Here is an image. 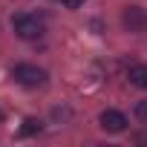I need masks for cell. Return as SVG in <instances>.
Listing matches in <instances>:
<instances>
[{"mask_svg":"<svg viewBox=\"0 0 147 147\" xmlns=\"http://www.w3.org/2000/svg\"><path fill=\"white\" fill-rule=\"evenodd\" d=\"M38 130H40V121H38V118H26V121H23V127H20V133H23V136H32V133H38Z\"/></svg>","mask_w":147,"mask_h":147,"instance_id":"cell-6","label":"cell"},{"mask_svg":"<svg viewBox=\"0 0 147 147\" xmlns=\"http://www.w3.org/2000/svg\"><path fill=\"white\" fill-rule=\"evenodd\" d=\"M127 78H130V84H133V87L147 90V66H141V63H138V66H133Z\"/></svg>","mask_w":147,"mask_h":147,"instance_id":"cell-5","label":"cell"},{"mask_svg":"<svg viewBox=\"0 0 147 147\" xmlns=\"http://www.w3.org/2000/svg\"><path fill=\"white\" fill-rule=\"evenodd\" d=\"M124 23L130 26V32H141V29L147 26V18H144L141 9H127V12H124Z\"/></svg>","mask_w":147,"mask_h":147,"instance_id":"cell-4","label":"cell"},{"mask_svg":"<svg viewBox=\"0 0 147 147\" xmlns=\"http://www.w3.org/2000/svg\"><path fill=\"white\" fill-rule=\"evenodd\" d=\"M141 141H144V144H147V136H144V138H141Z\"/></svg>","mask_w":147,"mask_h":147,"instance_id":"cell-10","label":"cell"},{"mask_svg":"<svg viewBox=\"0 0 147 147\" xmlns=\"http://www.w3.org/2000/svg\"><path fill=\"white\" fill-rule=\"evenodd\" d=\"M12 78L23 87H43L46 84V72L40 66H32V63H18L12 69Z\"/></svg>","mask_w":147,"mask_h":147,"instance_id":"cell-2","label":"cell"},{"mask_svg":"<svg viewBox=\"0 0 147 147\" xmlns=\"http://www.w3.org/2000/svg\"><path fill=\"white\" fill-rule=\"evenodd\" d=\"M136 118L147 124V101H138V104H136Z\"/></svg>","mask_w":147,"mask_h":147,"instance_id":"cell-7","label":"cell"},{"mask_svg":"<svg viewBox=\"0 0 147 147\" xmlns=\"http://www.w3.org/2000/svg\"><path fill=\"white\" fill-rule=\"evenodd\" d=\"M63 3H66L69 9H78V6H84V0H63Z\"/></svg>","mask_w":147,"mask_h":147,"instance_id":"cell-8","label":"cell"},{"mask_svg":"<svg viewBox=\"0 0 147 147\" xmlns=\"http://www.w3.org/2000/svg\"><path fill=\"white\" fill-rule=\"evenodd\" d=\"M98 121H101V127H104L107 133H124V130H127V118H124V113H118V110H104Z\"/></svg>","mask_w":147,"mask_h":147,"instance_id":"cell-3","label":"cell"},{"mask_svg":"<svg viewBox=\"0 0 147 147\" xmlns=\"http://www.w3.org/2000/svg\"><path fill=\"white\" fill-rule=\"evenodd\" d=\"M12 29H15V35L18 38H23V40H35V38H40L43 35V20L38 18V15H15L12 18Z\"/></svg>","mask_w":147,"mask_h":147,"instance_id":"cell-1","label":"cell"},{"mask_svg":"<svg viewBox=\"0 0 147 147\" xmlns=\"http://www.w3.org/2000/svg\"><path fill=\"white\" fill-rule=\"evenodd\" d=\"M0 121H3V110H0Z\"/></svg>","mask_w":147,"mask_h":147,"instance_id":"cell-9","label":"cell"}]
</instances>
